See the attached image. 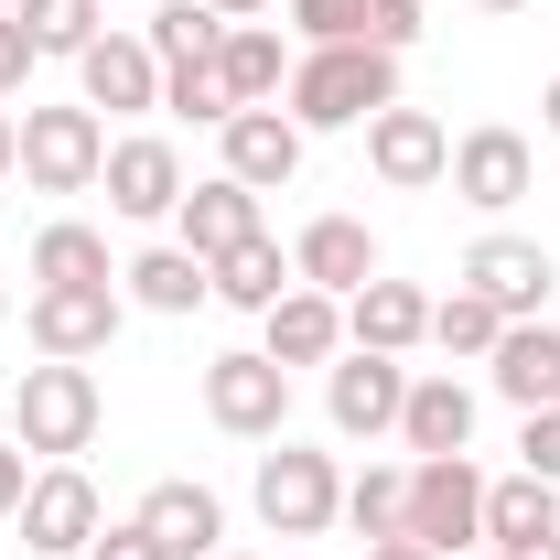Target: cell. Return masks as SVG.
I'll return each mask as SVG.
<instances>
[{
	"label": "cell",
	"mask_w": 560,
	"mask_h": 560,
	"mask_svg": "<svg viewBox=\"0 0 560 560\" xmlns=\"http://www.w3.org/2000/svg\"><path fill=\"white\" fill-rule=\"evenodd\" d=\"M280 97H291L302 140L313 130H366L377 108H399V55H377V44H313Z\"/></svg>",
	"instance_id": "1"
},
{
	"label": "cell",
	"mask_w": 560,
	"mask_h": 560,
	"mask_svg": "<svg viewBox=\"0 0 560 560\" xmlns=\"http://www.w3.org/2000/svg\"><path fill=\"white\" fill-rule=\"evenodd\" d=\"M97 420H108V399H97V377H86L75 355H44V366H22V388H11V442H22V453H44V464H75V453L97 442Z\"/></svg>",
	"instance_id": "2"
},
{
	"label": "cell",
	"mask_w": 560,
	"mask_h": 560,
	"mask_svg": "<svg viewBox=\"0 0 560 560\" xmlns=\"http://www.w3.org/2000/svg\"><path fill=\"white\" fill-rule=\"evenodd\" d=\"M248 495H259V517H270L280 539H324V528L346 517V475H335V453H313V442H291V431L259 453Z\"/></svg>",
	"instance_id": "3"
},
{
	"label": "cell",
	"mask_w": 560,
	"mask_h": 560,
	"mask_svg": "<svg viewBox=\"0 0 560 560\" xmlns=\"http://www.w3.org/2000/svg\"><path fill=\"white\" fill-rule=\"evenodd\" d=\"M108 173V119L75 97V108H22V184L33 195H86Z\"/></svg>",
	"instance_id": "4"
},
{
	"label": "cell",
	"mask_w": 560,
	"mask_h": 560,
	"mask_svg": "<svg viewBox=\"0 0 560 560\" xmlns=\"http://www.w3.org/2000/svg\"><path fill=\"white\" fill-rule=\"evenodd\" d=\"M206 420L237 431V442H280V420H291V366H270L259 346L206 355Z\"/></svg>",
	"instance_id": "5"
},
{
	"label": "cell",
	"mask_w": 560,
	"mask_h": 560,
	"mask_svg": "<svg viewBox=\"0 0 560 560\" xmlns=\"http://www.w3.org/2000/svg\"><path fill=\"white\" fill-rule=\"evenodd\" d=\"M410 539L442 560L486 550V475L464 464V453H442V464H410Z\"/></svg>",
	"instance_id": "6"
},
{
	"label": "cell",
	"mask_w": 560,
	"mask_h": 560,
	"mask_svg": "<svg viewBox=\"0 0 560 560\" xmlns=\"http://www.w3.org/2000/svg\"><path fill=\"white\" fill-rule=\"evenodd\" d=\"M119 313H130L119 280H55V291H33L22 324H33V346H44V355H75V366H86V355L119 346Z\"/></svg>",
	"instance_id": "7"
},
{
	"label": "cell",
	"mask_w": 560,
	"mask_h": 560,
	"mask_svg": "<svg viewBox=\"0 0 560 560\" xmlns=\"http://www.w3.org/2000/svg\"><path fill=\"white\" fill-rule=\"evenodd\" d=\"M366 173H377L388 195H431V184L453 173V130H442L431 108H377V119H366Z\"/></svg>",
	"instance_id": "8"
},
{
	"label": "cell",
	"mask_w": 560,
	"mask_h": 560,
	"mask_svg": "<svg viewBox=\"0 0 560 560\" xmlns=\"http://www.w3.org/2000/svg\"><path fill=\"white\" fill-rule=\"evenodd\" d=\"M97 528H108V517H97V486H86L75 464H44L33 495H22V550L33 560H86Z\"/></svg>",
	"instance_id": "9"
},
{
	"label": "cell",
	"mask_w": 560,
	"mask_h": 560,
	"mask_svg": "<svg viewBox=\"0 0 560 560\" xmlns=\"http://www.w3.org/2000/svg\"><path fill=\"white\" fill-rule=\"evenodd\" d=\"M108 215H130V226H162V215L184 206V151L162 130H140V140H108Z\"/></svg>",
	"instance_id": "10"
},
{
	"label": "cell",
	"mask_w": 560,
	"mask_h": 560,
	"mask_svg": "<svg viewBox=\"0 0 560 560\" xmlns=\"http://www.w3.org/2000/svg\"><path fill=\"white\" fill-rule=\"evenodd\" d=\"M399 399H410V366H399V355H366V346H346V355H335V377H324V410H335L346 442L399 431Z\"/></svg>",
	"instance_id": "11"
},
{
	"label": "cell",
	"mask_w": 560,
	"mask_h": 560,
	"mask_svg": "<svg viewBox=\"0 0 560 560\" xmlns=\"http://www.w3.org/2000/svg\"><path fill=\"white\" fill-rule=\"evenodd\" d=\"M464 291H486L506 324H528V313L560 291V259L539 248V237H475V248H464Z\"/></svg>",
	"instance_id": "12"
},
{
	"label": "cell",
	"mask_w": 560,
	"mask_h": 560,
	"mask_svg": "<svg viewBox=\"0 0 560 560\" xmlns=\"http://www.w3.org/2000/svg\"><path fill=\"white\" fill-rule=\"evenodd\" d=\"M259 355H270V366H335V355H346V302L291 280L270 313H259Z\"/></svg>",
	"instance_id": "13"
},
{
	"label": "cell",
	"mask_w": 560,
	"mask_h": 560,
	"mask_svg": "<svg viewBox=\"0 0 560 560\" xmlns=\"http://www.w3.org/2000/svg\"><path fill=\"white\" fill-rule=\"evenodd\" d=\"M75 86H86V108L140 119V108H162V55H151L140 33H97V44L75 55Z\"/></svg>",
	"instance_id": "14"
},
{
	"label": "cell",
	"mask_w": 560,
	"mask_h": 560,
	"mask_svg": "<svg viewBox=\"0 0 560 560\" xmlns=\"http://www.w3.org/2000/svg\"><path fill=\"white\" fill-rule=\"evenodd\" d=\"M215 151H226V173H237L248 195H280V184L302 173V119H291V108H237V119L215 130Z\"/></svg>",
	"instance_id": "15"
},
{
	"label": "cell",
	"mask_w": 560,
	"mask_h": 560,
	"mask_svg": "<svg viewBox=\"0 0 560 560\" xmlns=\"http://www.w3.org/2000/svg\"><path fill=\"white\" fill-rule=\"evenodd\" d=\"M173 226H184L173 248H195L206 270L226 259V248H248V237H270V226H259V195H248L237 173H215V184H184V206H173Z\"/></svg>",
	"instance_id": "16"
},
{
	"label": "cell",
	"mask_w": 560,
	"mask_h": 560,
	"mask_svg": "<svg viewBox=\"0 0 560 560\" xmlns=\"http://www.w3.org/2000/svg\"><path fill=\"white\" fill-rule=\"evenodd\" d=\"M291 280L346 302V291H366V280H377V237H366L355 215H313V226L291 237Z\"/></svg>",
	"instance_id": "17"
},
{
	"label": "cell",
	"mask_w": 560,
	"mask_h": 560,
	"mask_svg": "<svg viewBox=\"0 0 560 560\" xmlns=\"http://www.w3.org/2000/svg\"><path fill=\"white\" fill-rule=\"evenodd\" d=\"M346 346H366V355L431 346V291L420 280H366V291H346Z\"/></svg>",
	"instance_id": "18"
},
{
	"label": "cell",
	"mask_w": 560,
	"mask_h": 560,
	"mask_svg": "<svg viewBox=\"0 0 560 560\" xmlns=\"http://www.w3.org/2000/svg\"><path fill=\"white\" fill-rule=\"evenodd\" d=\"M442 184H453V195H464V206H486V215H506L517 206V195H528V140L517 130H464L453 140V173H442Z\"/></svg>",
	"instance_id": "19"
},
{
	"label": "cell",
	"mask_w": 560,
	"mask_h": 560,
	"mask_svg": "<svg viewBox=\"0 0 560 560\" xmlns=\"http://www.w3.org/2000/svg\"><path fill=\"white\" fill-rule=\"evenodd\" d=\"M486 377H495V399H506L517 420L550 410V399H560V324H539V313H528V324H506L495 355H486Z\"/></svg>",
	"instance_id": "20"
},
{
	"label": "cell",
	"mask_w": 560,
	"mask_h": 560,
	"mask_svg": "<svg viewBox=\"0 0 560 560\" xmlns=\"http://www.w3.org/2000/svg\"><path fill=\"white\" fill-rule=\"evenodd\" d=\"M291 22L313 44H377V55L420 44V0H291Z\"/></svg>",
	"instance_id": "21"
},
{
	"label": "cell",
	"mask_w": 560,
	"mask_h": 560,
	"mask_svg": "<svg viewBox=\"0 0 560 560\" xmlns=\"http://www.w3.org/2000/svg\"><path fill=\"white\" fill-rule=\"evenodd\" d=\"M140 528L162 539V560H215V539H226V506H215L195 475H162V486L140 495Z\"/></svg>",
	"instance_id": "22"
},
{
	"label": "cell",
	"mask_w": 560,
	"mask_h": 560,
	"mask_svg": "<svg viewBox=\"0 0 560 560\" xmlns=\"http://www.w3.org/2000/svg\"><path fill=\"white\" fill-rule=\"evenodd\" d=\"M399 442H410L420 464L464 453V442H475V388H464V377H410V399H399Z\"/></svg>",
	"instance_id": "23"
},
{
	"label": "cell",
	"mask_w": 560,
	"mask_h": 560,
	"mask_svg": "<svg viewBox=\"0 0 560 560\" xmlns=\"http://www.w3.org/2000/svg\"><path fill=\"white\" fill-rule=\"evenodd\" d=\"M539 539H560V486H539V475H495L486 486V550H539Z\"/></svg>",
	"instance_id": "24"
},
{
	"label": "cell",
	"mask_w": 560,
	"mask_h": 560,
	"mask_svg": "<svg viewBox=\"0 0 560 560\" xmlns=\"http://www.w3.org/2000/svg\"><path fill=\"white\" fill-rule=\"evenodd\" d=\"M215 75H226V108H270L280 86H291V55H280L270 22H226V44H215Z\"/></svg>",
	"instance_id": "25"
},
{
	"label": "cell",
	"mask_w": 560,
	"mask_h": 560,
	"mask_svg": "<svg viewBox=\"0 0 560 560\" xmlns=\"http://www.w3.org/2000/svg\"><path fill=\"white\" fill-rule=\"evenodd\" d=\"M119 280H130L140 313H195V302H215V270L195 259V248H140Z\"/></svg>",
	"instance_id": "26"
},
{
	"label": "cell",
	"mask_w": 560,
	"mask_h": 560,
	"mask_svg": "<svg viewBox=\"0 0 560 560\" xmlns=\"http://www.w3.org/2000/svg\"><path fill=\"white\" fill-rule=\"evenodd\" d=\"M280 291H291V259H280L270 237H248V248L215 259V302H226V313H270Z\"/></svg>",
	"instance_id": "27"
},
{
	"label": "cell",
	"mask_w": 560,
	"mask_h": 560,
	"mask_svg": "<svg viewBox=\"0 0 560 560\" xmlns=\"http://www.w3.org/2000/svg\"><path fill=\"white\" fill-rule=\"evenodd\" d=\"M11 22L33 33V55H86L108 33V0H11Z\"/></svg>",
	"instance_id": "28"
},
{
	"label": "cell",
	"mask_w": 560,
	"mask_h": 560,
	"mask_svg": "<svg viewBox=\"0 0 560 560\" xmlns=\"http://www.w3.org/2000/svg\"><path fill=\"white\" fill-rule=\"evenodd\" d=\"M33 280L55 291V280H119V270H108V237H97V226H75V215H55V226L33 237Z\"/></svg>",
	"instance_id": "29"
},
{
	"label": "cell",
	"mask_w": 560,
	"mask_h": 560,
	"mask_svg": "<svg viewBox=\"0 0 560 560\" xmlns=\"http://www.w3.org/2000/svg\"><path fill=\"white\" fill-rule=\"evenodd\" d=\"M162 66H215V44H226V22H215L206 0H162L151 11V33H140Z\"/></svg>",
	"instance_id": "30"
},
{
	"label": "cell",
	"mask_w": 560,
	"mask_h": 560,
	"mask_svg": "<svg viewBox=\"0 0 560 560\" xmlns=\"http://www.w3.org/2000/svg\"><path fill=\"white\" fill-rule=\"evenodd\" d=\"M495 335H506V313H495L486 291L453 280V291L431 302V346H442V355H495Z\"/></svg>",
	"instance_id": "31"
},
{
	"label": "cell",
	"mask_w": 560,
	"mask_h": 560,
	"mask_svg": "<svg viewBox=\"0 0 560 560\" xmlns=\"http://www.w3.org/2000/svg\"><path fill=\"white\" fill-rule=\"evenodd\" d=\"M346 528H355V539H399V528H410V475L366 464V475L346 486Z\"/></svg>",
	"instance_id": "32"
},
{
	"label": "cell",
	"mask_w": 560,
	"mask_h": 560,
	"mask_svg": "<svg viewBox=\"0 0 560 560\" xmlns=\"http://www.w3.org/2000/svg\"><path fill=\"white\" fill-rule=\"evenodd\" d=\"M162 108H173V119H206V130H226V119H237L215 66H162Z\"/></svg>",
	"instance_id": "33"
},
{
	"label": "cell",
	"mask_w": 560,
	"mask_h": 560,
	"mask_svg": "<svg viewBox=\"0 0 560 560\" xmlns=\"http://www.w3.org/2000/svg\"><path fill=\"white\" fill-rule=\"evenodd\" d=\"M517 475L560 486V399H550V410H528V420H517Z\"/></svg>",
	"instance_id": "34"
},
{
	"label": "cell",
	"mask_w": 560,
	"mask_h": 560,
	"mask_svg": "<svg viewBox=\"0 0 560 560\" xmlns=\"http://www.w3.org/2000/svg\"><path fill=\"white\" fill-rule=\"evenodd\" d=\"M86 560H162V539H151L140 517H119V528H97V539H86Z\"/></svg>",
	"instance_id": "35"
},
{
	"label": "cell",
	"mask_w": 560,
	"mask_h": 560,
	"mask_svg": "<svg viewBox=\"0 0 560 560\" xmlns=\"http://www.w3.org/2000/svg\"><path fill=\"white\" fill-rule=\"evenodd\" d=\"M33 66H44V55H33V33L0 11V97H22V75H33Z\"/></svg>",
	"instance_id": "36"
},
{
	"label": "cell",
	"mask_w": 560,
	"mask_h": 560,
	"mask_svg": "<svg viewBox=\"0 0 560 560\" xmlns=\"http://www.w3.org/2000/svg\"><path fill=\"white\" fill-rule=\"evenodd\" d=\"M22 495H33V475H22V442H0V517H22Z\"/></svg>",
	"instance_id": "37"
},
{
	"label": "cell",
	"mask_w": 560,
	"mask_h": 560,
	"mask_svg": "<svg viewBox=\"0 0 560 560\" xmlns=\"http://www.w3.org/2000/svg\"><path fill=\"white\" fill-rule=\"evenodd\" d=\"M22 173V108H0V184Z\"/></svg>",
	"instance_id": "38"
},
{
	"label": "cell",
	"mask_w": 560,
	"mask_h": 560,
	"mask_svg": "<svg viewBox=\"0 0 560 560\" xmlns=\"http://www.w3.org/2000/svg\"><path fill=\"white\" fill-rule=\"evenodd\" d=\"M366 560H442V550H420L410 528H399V539H366Z\"/></svg>",
	"instance_id": "39"
},
{
	"label": "cell",
	"mask_w": 560,
	"mask_h": 560,
	"mask_svg": "<svg viewBox=\"0 0 560 560\" xmlns=\"http://www.w3.org/2000/svg\"><path fill=\"white\" fill-rule=\"evenodd\" d=\"M215 22H259V11H280V0H206Z\"/></svg>",
	"instance_id": "40"
},
{
	"label": "cell",
	"mask_w": 560,
	"mask_h": 560,
	"mask_svg": "<svg viewBox=\"0 0 560 560\" xmlns=\"http://www.w3.org/2000/svg\"><path fill=\"white\" fill-rule=\"evenodd\" d=\"M539 130L560 140V75H550V86H539Z\"/></svg>",
	"instance_id": "41"
},
{
	"label": "cell",
	"mask_w": 560,
	"mask_h": 560,
	"mask_svg": "<svg viewBox=\"0 0 560 560\" xmlns=\"http://www.w3.org/2000/svg\"><path fill=\"white\" fill-rule=\"evenodd\" d=\"M475 11H528V0H475Z\"/></svg>",
	"instance_id": "42"
},
{
	"label": "cell",
	"mask_w": 560,
	"mask_h": 560,
	"mask_svg": "<svg viewBox=\"0 0 560 560\" xmlns=\"http://www.w3.org/2000/svg\"><path fill=\"white\" fill-rule=\"evenodd\" d=\"M464 560H506V550H464Z\"/></svg>",
	"instance_id": "43"
},
{
	"label": "cell",
	"mask_w": 560,
	"mask_h": 560,
	"mask_svg": "<svg viewBox=\"0 0 560 560\" xmlns=\"http://www.w3.org/2000/svg\"><path fill=\"white\" fill-rule=\"evenodd\" d=\"M0 324H11V291H0Z\"/></svg>",
	"instance_id": "44"
},
{
	"label": "cell",
	"mask_w": 560,
	"mask_h": 560,
	"mask_svg": "<svg viewBox=\"0 0 560 560\" xmlns=\"http://www.w3.org/2000/svg\"><path fill=\"white\" fill-rule=\"evenodd\" d=\"M215 560H248V550H215Z\"/></svg>",
	"instance_id": "45"
},
{
	"label": "cell",
	"mask_w": 560,
	"mask_h": 560,
	"mask_svg": "<svg viewBox=\"0 0 560 560\" xmlns=\"http://www.w3.org/2000/svg\"><path fill=\"white\" fill-rule=\"evenodd\" d=\"M0 11H11V0H0Z\"/></svg>",
	"instance_id": "46"
}]
</instances>
